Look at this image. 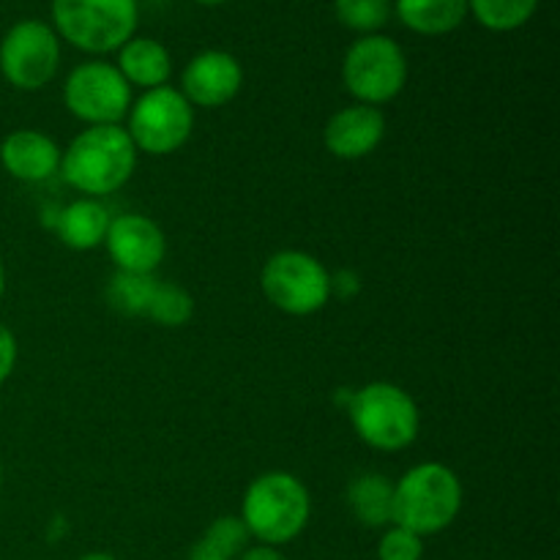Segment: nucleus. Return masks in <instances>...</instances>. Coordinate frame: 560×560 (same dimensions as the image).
Returning a JSON list of instances; mask_svg holds the SVG:
<instances>
[{
    "mask_svg": "<svg viewBox=\"0 0 560 560\" xmlns=\"http://www.w3.org/2000/svg\"><path fill=\"white\" fill-rule=\"evenodd\" d=\"M342 82L359 104L381 107L408 85V58L392 36H359L342 60Z\"/></svg>",
    "mask_w": 560,
    "mask_h": 560,
    "instance_id": "6",
    "label": "nucleus"
},
{
    "mask_svg": "<svg viewBox=\"0 0 560 560\" xmlns=\"http://www.w3.org/2000/svg\"><path fill=\"white\" fill-rule=\"evenodd\" d=\"M394 14L419 36H446L468 16V0H392Z\"/></svg>",
    "mask_w": 560,
    "mask_h": 560,
    "instance_id": "17",
    "label": "nucleus"
},
{
    "mask_svg": "<svg viewBox=\"0 0 560 560\" xmlns=\"http://www.w3.org/2000/svg\"><path fill=\"white\" fill-rule=\"evenodd\" d=\"M0 487H3V465H0Z\"/></svg>",
    "mask_w": 560,
    "mask_h": 560,
    "instance_id": "30",
    "label": "nucleus"
},
{
    "mask_svg": "<svg viewBox=\"0 0 560 560\" xmlns=\"http://www.w3.org/2000/svg\"><path fill=\"white\" fill-rule=\"evenodd\" d=\"M104 246H107L109 260L115 262V271L126 273H156L167 255V238L162 228L142 213L115 217L109 222Z\"/></svg>",
    "mask_w": 560,
    "mask_h": 560,
    "instance_id": "12",
    "label": "nucleus"
},
{
    "mask_svg": "<svg viewBox=\"0 0 560 560\" xmlns=\"http://www.w3.org/2000/svg\"><path fill=\"white\" fill-rule=\"evenodd\" d=\"M5 293V268H3V260H0V299H3Z\"/></svg>",
    "mask_w": 560,
    "mask_h": 560,
    "instance_id": "28",
    "label": "nucleus"
},
{
    "mask_svg": "<svg viewBox=\"0 0 560 560\" xmlns=\"http://www.w3.org/2000/svg\"><path fill=\"white\" fill-rule=\"evenodd\" d=\"M238 560H284L279 547H268V545H252L249 550L244 552Z\"/></svg>",
    "mask_w": 560,
    "mask_h": 560,
    "instance_id": "26",
    "label": "nucleus"
},
{
    "mask_svg": "<svg viewBox=\"0 0 560 560\" xmlns=\"http://www.w3.org/2000/svg\"><path fill=\"white\" fill-rule=\"evenodd\" d=\"M16 355H20V348H16V337L9 326L0 323V386L14 375Z\"/></svg>",
    "mask_w": 560,
    "mask_h": 560,
    "instance_id": "25",
    "label": "nucleus"
},
{
    "mask_svg": "<svg viewBox=\"0 0 560 560\" xmlns=\"http://www.w3.org/2000/svg\"><path fill=\"white\" fill-rule=\"evenodd\" d=\"M260 288L268 304L279 312L306 317L331 301V273L310 252L282 249L262 266Z\"/></svg>",
    "mask_w": 560,
    "mask_h": 560,
    "instance_id": "8",
    "label": "nucleus"
},
{
    "mask_svg": "<svg viewBox=\"0 0 560 560\" xmlns=\"http://www.w3.org/2000/svg\"><path fill=\"white\" fill-rule=\"evenodd\" d=\"M118 71L131 88L153 91V88L167 85L173 74V55L162 42L151 36H131L124 47L118 49L115 60Z\"/></svg>",
    "mask_w": 560,
    "mask_h": 560,
    "instance_id": "15",
    "label": "nucleus"
},
{
    "mask_svg": "<svg viewBox=\"0 0 560 560\" xmlns=\"http://www.w3.org/2000/svg\"><path fill=\"white\" fill-rule=\"evenodd\" d=\"M156 273H126L115 271L113 279L107 282V304L113 306L120 315H145L148 304H151V295L156 290Z\"/></svg>",
    "mask_w": 560,
    "mask_h": 560,
    "instance_id": "20",
    "label": "nucleus"
},
{
    "mask_svg": "<svg viewBox=\"0 0 560 560\" xmlns=\"http://www.w3.org/2000/svg\"><path fill=\"white\" fill-rule=\"evenodd\" d=\"M109 222H113V217H109L107 208L102 206V200L80 197V200L69 202L63 211H58L55 230H58V238L63 241L69 249L91 252L104 246Z\"/></svg>",
    "mask_w": 560,
    "mask_h": 560,
    "instance_id": "16",
    "label": "nucleus"
},
{
    "mask_svg": "<svg viewBox=\"0 0 560 560\" xmlns=\"http://www.w3.org/2000/svg\"><path fill=\"white\" fill-rule=\"evenodd\" d=\"M191 315H195V301L180 284L156 282L145 317L164 328H180L191 320Z\"/></svg>",
    "mask_w": 560,
    "mask_h": 560,
    "instance_id": "23",
    "label": "nucleus"
},
{
    "mask_svg": "<svg viewBox=\"0 0 560 560\" xmlns=\"http://www.w3.org/2000/svg\"><path fill=\"white\" fill-rule=\"evenodd\" d=\"M348 506L366 528L392 525L394 485L383 474H361L348 487Z\"/></svg>",
    "mask_w": 560,
    "mask_h": 560,
    "instance_id": "18",
    "label": "nucleus"
},
{
    "mask_svg": "<svg viewBox=\"0 0 560 560\" xmlns=\"http://www.w3.org/2000/svg\"><path fill=\"white\" fill-rule=\"evenodd\" d=\"M383 137H386V115L381 113V107L359 102L337 109L323 129V142H326L328 153L345 159V162H355V159L375 153Z\"/></svg>",
    "mask_w": 560,
    "mask_h": 560,
    "instance_id": "13",
    "label": "nucleus"
},
{
    "mask_svg": "<svg viewBox=\"0 0 560 560\" xmlns=\"http://www.w3.org/2000/svg\"><path fill=\"white\" fill-rule=\"evenodd\" d=\"M131 102V85L107 60H85L63 82L66 109L85 126H120Z\"/></svg>",
    "mask_w": 560,
    "mask_h": 560,
    "instance_id": "9",
    "label": "nucleus"
},
{
    "mask_svg": "<svg viewBox=\"0 0 560 560\" xmlns=\"http://www.w3.org/2000/svg\"><path fill=\"white\" fill-rule=\"evenodd\" d=\"M394 14L392 0H334V16L339 25L359 36H372L388 25Z\"/></svg>",
    "mask_w": 560,
    "mask_h": 560,
    "instance_id": "22",
    "label": "nucleus"
},
{
    "mask_svg": "<svg viewBox=\"0 0 560 560\" xmlns=\"http://www.w3.org/2000/svg\"><path fill=\"white\" fill-rule=\"evenodd\" d=\"M348 416L359 441L375 452H405L421 432L419 405L397 383L375 381L350 392Z\"/></svg>",
    "mask_w": 560,
    "mask_h": 560,
    "instance_id": "4",
    "label": "nucleus"
},
{
    "mask_svg": "<svg viewBox=\"0 0 560 560\" xmlns=\"http://www.w3.org/2000/svg\"><path fill=\"white\" fill-rule=\"evenodd\" d=\"M195 3H200V5H222V3H230V0H195Z\"/></svg>",
    "mask_w": 560,
    "mask_h": 560,
    "instance_id": "29",
    "label": "nucleus"
},
{
    "mask_svg": "<svg viewBox=\"0 0 560 560\" xmlns=\"http://www.w3.org/2000/svg\"><path fill=\"white\" fill-rule=\"evenodd\" d=\"M52 31L88 55L118 52L137 31V0H52Z\"/></svg>",
    "mask_w": 560,
    "mask_h": 560,
    "instance_id": "5",
    "label": "nucleus"
},
{
    "mask_svg": "<svg viewBox=\"0 0 560 560\" xmlns=\"http://www.w3.org/2000/svg\"><path fill=\"white\" fill-rule=\"evenodd\" d=\"M63 148L38 129H16L0 142V164L5 173L25 184H38L58 173Z\"/></svg>",
    "mask_w": 560,
    "mask_h": 560,
    "instance_id": "14",
    "label": "nucleus"
},
{
    "mask_svg": "<svg viewBox=\"0 0 560 560\" xmlns=\"http://www.w3.org/2000/svg\"><path fill=\"white\" fill-rule=\"evenodd\" d=\"M60 69V38L49 22L20 20L0 38V74L16 91H42Z\"/></svg>",
    "mask_w": 560,
    "mask_h": 560,
    "instance_id": "10",
    "label": "nucleus"
},
{
    "mask_svg": "<svg viewBox=\"0 0 560 560\" xmlns=\"http://www.w3.org/2000/svg\"><path fill=\"white\" fill-rule=\"evenodd\" d=\"M465 490L459 476L443 463L413 465L394 485L392 525L413 530L416 536H435L446 530L463 512Z\"/></svg>",
    "mask_w": 560,
    "mask_h": 560,
    "instance_id": "3",
    "label": "nucleus"
},
{
    "mask_svg": "<svg viewBox=\"0 0 560 560\" xmlns=\"http://www.w3.org/2000/svg\"><path fill=\"white\" fill-rule=\"evenodd\" d=\"M312 517V498L304 481L288 470L257 476L241 501V520L255 541L268 547L290 545L304 534Z\"/></svg>",
    "mask_w": 560,
    "mask_h": 560,
    "instance_id": "2",
    "label": "nucleus"
},
{
    "mask_svg": "<svg viewBox=\"0 0 560 560\" xmlns=\"http://www.w3.org/2000/svg\"><path fill=\"white\" fill-rule=\"evenodd\" d=\"M80 560H118V558L109 556V552H88V556H82Z\"/></svg>",
    "mask_w": 560,
    "mask_h": 560,
    "instance_id": "27",
    "label": "nucleus"
},
{
    "mask_svg": "<svg viewBox=\"0 0 560 560\" xmlns=\"http://www.w3.org/2000/svg\"><path fill=\"white\" fill-rule=\"evenodd\" d=\"M539 9V0H468V14L481 27L495 33H512L523 27Z\"/></svg>",
    "mask_w": 560,
    "mask_h": 560,
    "instance_id": "21",
    "label": "nucleus"
},
{
    "mask_svg": "<svg viewBox=\"0 0 560 560\" xmlns=\"http://www.w3.org/2000/svg\"><path fill=\"white\" fill-rule=\"evenodd\" d=\"M244 88V66L224 49H202L180 71V88L191 107L219 109Z\"/></svg>",
    "mask_w": 560,
    "mask_h": 560,
    "instance_id": "11",
    "label": "nucleus"
},
{
    "mask_svg": "<svg viewBox=\"0 0 560 560\" xmlns=\"http://www.w3.org/2000/svg\"><path fill=\"white\" fill-rule=\"evenodd\" d=\"M137 156L124 126H85L60 153L58 173L71 189L98 200L129 184Z\"/></svg>",
    "mask_w": 560,
    "mask_h": 560,
    "instance_id": "1",
    "label": "nucleus"
},
{
    "mask_svg": "<svg viewBox=\"0 0 560 560\" xmlns=\"http://www.w3.org/2000/svg\"><path fill=\"white\" fill-rule=\"evenodd\" d=\"M252 547V536L244 520L224 514L213 520L206 534L191 545L189 560H238Z\"/></svg>",
    "mask_w": 560,
    "mask_h": 560,
    "instance_id": "19",
    "label": "nucleus"
},
{
    "mask_svg": "<svg viewBox=\"0 0 560 560\" xmlns=\"http://www.w3.org/2000/svg\"><path fill=\"white\" fill-rule=\"evenodd\" d=\"M124 129L137 153L170 156L189 142L195 131V107L178 88L162 85L142 91V96L131 102Z\"/></svg>",
    "mask_w": 560,
    "mask_h": 560,
    "instance_id": "7",
    "label": "nucleus"
},
{
    "mask_svg": "<svg viewBox=\"0 0 560 560\" xmlns=\"http://www.w3.org/2000/svg\"><path fill=\"white\" fill-rule=\"evenodd\" d=\"M424 558V539L413 530L388 525L377 541V560H421Z\"/></svg>",
    "mask_w": 560,
    "mask_h": 560,
    "instance_id": "24",
    "label": "nucleus"
}]
</instances>
